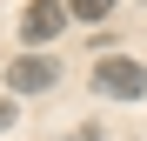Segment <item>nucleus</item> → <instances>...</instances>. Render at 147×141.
Returning a JSON list of instances; mask_svg holds the SVG:
<instances>
[{
	"instance_id": "20e7f679",
	"label": "nucleus",
	"mask_w": 147,
	"mask_h": 141,
	"mask_svg": "<svg viewBox=\"0 0 147 141\" xmlns=\"http://www.w3.org/2000/svg\"><path fill=\"white\" fill-rule=\"evenodd\" d=\"M67 14L94 27V20H107V14H114V0H67Z\"/></svg>"
},
{
	"instance_id": "f03ea898",
	"label": "nucleus",
	"mask_w": 147,
	"mask_h": 141,
	"mask_svg": "<svg viewBox=\"0 0 147 141\" xmlns=\"http://www.w3.org/2000/svg\"><path fill=\"white\" fill-rule=\"evenodd\" d=\"M67 20H74L67 0H27V7H20V34H27V47H47Z\"/></svg>"
},
{
	"instance_id": "7ed1b4c3",
	"label": "nucleus",
	"mask_w": 147,
	"mask_h": 141,
	"mask_svg": "<svg viewBox=\"0 0 147 141\" xmlns=\"http://www.w3.org/2000/svg\"><path fill=\"white\" fill-rule=\"evenodd\" d=\"M54 81H60V61H54V54H34V47L7 67V87H13V94H47Z\"/></svg>"
},
{
	"instance_id": "39448f33",
	"label": "nucleus",
	"mask_w": 147,
	"mask_h": 141,
	"mask_svg": "<svg viewBox=\"0 0 147 141\" xmlns=\"http://www.w3.org/2000/svg\"><path fill=\"white\" fill-rule=\"evenodd\" d=\"M0 128H13V108H7V101H0Z\"/></svg>"
},
{
	"instance_id": "f257e3e1",
	"label": "nucleus",
	"mask_w": 147,
	"mask_h": 141,
	"mask_svg": "<svg viewBox=\"0 0 147 141\" xmlns=\"http://www.w3.org/2000/svg\"><path fill=\"white\" fill-rule=\"evenodd\" d=\"M87 81L100 87V94H114V101H140V94H147V67L134 54H100V61L87 67Z\"/></svg>"
}]
</instances>
